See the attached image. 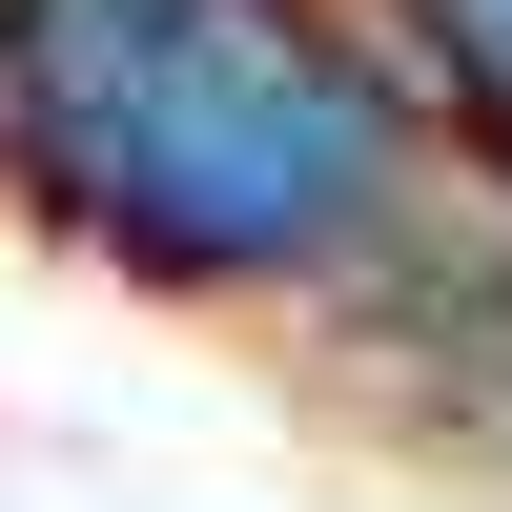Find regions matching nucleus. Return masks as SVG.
<instances>
[{
  "instance_id": "nucleus-1",
  "label": "nucleus",
  "mask_w": 512,
  "mask_h": 512,
  "mask_svg": "<svg viewBox=\"0 0 512 512\" xmlns=\"http://www.w3.org/2000/svg\"><path fill=\"white\" fill-rule=\"evenodd\" d=\"M21 144L123 267L267 287L390 205V82L308 0H0Z\"/></svg>"
},
{
  "instance_id": "nucleus-2",
  "label": "nucleus",
  "mask_w": 512,
  "mask_h": 512,
  "mask_svg": "<svg viewBox=\"0 0 512 512\" xmlns=\"http://www.w3.org/2000/svg\"><path fill=\"white\" fill-rule=\"evenodd\" d=\"M431 21H451V62H472V82H492V123H512V0H431Z\"/></svg>"
}]
</instances>
